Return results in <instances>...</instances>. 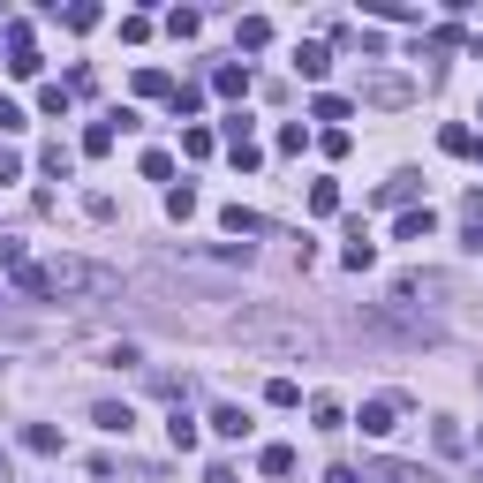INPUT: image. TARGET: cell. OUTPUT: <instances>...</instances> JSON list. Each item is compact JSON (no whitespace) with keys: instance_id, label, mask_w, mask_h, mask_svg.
<instances>
[{"instance_id":"1","label":"cell","mask_w":483,"mask_h":483,"mask_svg":"<svg viewBox=\"0 0 483 483\" xmlns=\"http://www.w3.org/2000/svg\"><path fill=\"white\" fill-rule=\"evenodd\" d=\"M8 287H15L23 302H53V295H114L121 272H114V265H91V257H46V265L8 272Z\"/></svg>"},{"instance_id":"2","label":"cell","mask_w":483,"mask_h":483,"mask_svg":"<svg viewBox=\"0 0 483 483\" xmlns=\"http://www.w3.org/2000/svg\"><path fill=\"white\" fill-rule=\"evenodd\" d=\"M227 332H235L242 348H265V355H287V363H295V355H310L318 348V332H310L295 310H280V302H242L235 318H227Z\"/></svg>"},{"instance_id":"3","label":"cell","mask_w":483,"mask_h":483,"mask_svg":"<svg viewBox=\"0 0 483 483\" xmlns=\"http://www.w3.org/2000/svg\"><path fill=\"white\" fill-rule=\"evenodd\" d=\"M438 295H453L446 272H401V280H393V302H401V310H423V302H438Z\"/></svg>"},{"instance_id":"4","label":"cell","mask_w":483,"mask_h":483,"mask_svg":"<svg viewBox=\"0 0 483 483\" xmlns=\"http://www.w3.org/2000/svg\"><path fill=\"white\" fill-rule=\"evenodd\" d=\"M401 393H377V401H363V415H355V423H363V438H393L401 431Z\"/></svg>"},{"instance_id":"5","label":"cell","mask_w":483,"mask_h":483,"mask_svg":"<svg viewBox=\"0 0 483 483\" xmlns=\"http://www.w3.org/2000/svg\"><path fill=\"white\" fill-rule=\"evenodd\" d=\"M8 76H38V38H31V23H8Z\"/></svg>"},{"instance_id":"6","label":"cell","mask_w":483,"mask_h":483,"mask_svg":"<svg viewBox=\"0 0 483 483\" xmlns=\"http://www.w3.org/2000/svg\"><path fill=\"white\" fill-rule=\"evenodd\" d=\"M363 98H370V107H408L415 83L408 76H363Z\"/></svg>"},{"instance_id":"7","label":"cell","mask_w":483,"mask_h":483,"mask_svg":"<svg viewBox=\"0 0 483 483\" xmlns=\"http://www.w3.org/2000/svg\"><path fill=\"white\" fill-rule=\"evenodd\" d=\"M340 265H348V272H370V265H377V242H370V227H363V219H348V249H340Z\"/></svg>"},{"instance_id":"8","label":"cell","mask_w":483,"mask_h":483,"mask_svg":"<svg viewBox=\"0 0 483 483\" xmlns=\"http://www.w3.org/2000/svg\"><path fill=\"white\" fill-rule=\"evenodd\" d=\"M204 423H212V438H249V431H257V423H249V408H235V401H219Z\"/></svg>"},{"instance_id":"9","label":"cell","mask_w":483,"mask_h":483,"mask_svg":"<svg viewBox=\"0 0 483 483\" xmlns=\"http://www.w3.org/2000/svg\"><path fill=\"white\" fill-rule=\"evenodd\" d=\"M393 235H401V242H431V235H438V212H431V204H408Z\"/></svg>"},{"instance_id":"10","label":"cell","mask_w":483,"mask_h":483,"mask_svg":"<svg viewBox=\"0 0 483 483\" xmlns=\"http://www.w3.org/2000/svg\"><path fill=\"white\" fill-rule=\"evenodd\" d=\"M91 423H98V431H114V438H129V431H136V408H129V401H98V408H91Z\"/></svg>"},{"instance_id":"11","label":"cell","mask_w":483,"mask_h":483,"mask_svg":"<svg viewBox=\"0 0 483 483\" xmlns=\"http://www.w3.org/2000/svg\"><path fill=\"white\" fill-rule=\"evenodd\" d=\"M166 438H174V453H197V438H204V431H197V415H189L181 401H174V415H166Z\"/></svg>"},{"instance_id":"12","label":"cell","mask_w":483,"mask_h":483,"mask_svg":"<svg viewBox=\"0 0 483 483\" xmlns=\"http://www.w3.org/2000/svg\"><path fill=\"white\" fill-rule=\"evenodd\" d=\"M370 483H438V476H431V469H408V460H377Z\"/></svg>"},{"instance_id":"13","label":"cell","mask_w":483,"mask_h":483,"mask_svg":"<svg viewBox=\"0 0 483 483\" xmlns=\"http://www.w3.org/2000/svg\"><path fill=\"white\" fill-rule=\"evenodd\" d=\"M38 166H46V174H53V181H69V174H76V152H69V144H60V136H53V144H46V152H38Z\"/></svg>"},{"instance_id":"14","label":"cell","mask_w":483,"mask_h":483,"mask_svg":"<svg viewBox=\"0 0 483 483\" xmlns=\"http://www.w3.org/2000/svg\"><path fill=\"white\" fill-rule=\"evenodd\" d=\"M310 423L318 431H348V408L332 401V393H318V401H310Z\"/></svg>"},{"instance_id":"15","label":"cell","mask_w":483,"mask_h":483,"mask_svg":"<svg viewBox=\"0 0 483 483\" xmlns=\"http://www.w3.org/2000/svg\"><path fill=\"white\" fill-rule=\"evenodd\" d=\"M235 46H242V53L272 46V23H265V15H242V23H235Z\"/></svg>"},{"instance_id":"16","label":"cell","mask_w":483,"mask_h":483,"mask_svg":"<svg viewBox=\"0 0 483 483\" xmlns=\"http://www.w3.org/2000/svg\"><path fill=\"white\" fill-rule=\"evenodd\" d=\"M212 91H219V98H242V91H249V69H242V60H227V69H212Z\"/></svg>"},{"instance_id":"17","label":"cell","mask_w":483,"mask_h":483,"mask_svg":"<svg viewBox=\"0 0 483 483\" xmlns=\"http://www.w3.org/2000/svg\"><path fill=\"white\" fill-rule=\"evenodd\" d=\"M219 227H227V235H265V219L249 212V204H227V212H219Z\"/></svg>"},{"instance_id":"18","label":"cell","mask_w":483,"mask_h":483,"mask_svg":"<svg viewBox=\"0 0 483 483\" xmlns=\"http://www.w3.org/2000/svg\"><path fill=\"white\" fill-rule=\"evenodd\" d=\"M295 69H302V76H310V83H325V69H332V53H325V46H318V38H310V46H302V53H295Z\"/></svg>"},{"instance_id":"19","label":"cell","mask_w":483,"mask_h":483,"mask_svg":"<svg viewBox=\"0 0 483 483\" xmlns=\"http://www.w3.org/2000/svg\"><path fill=\"white\" fill-rule=\"evenodd\" d=\"M310 212H318V219L340 212V181H310Z\"/></svg>"},{"instance_id":"20","label":"cell","mask_w":483,"mask_h":483,"mask_svg":"<svg viewBox=\"0 0 483 483\" xmlns=\"http://www.w3.org/2000/svg\"><path fill=\"white\" fill-rule=\"evenodd\" d=\"M438 152H453V159H469L476 152V136L460 129V121H446V129H438Z\"/></svg>"},{"instance_id":"21","label":"cell","mask_w":483,"mask_h":483,"mask_svg":"<svg viewBox=\"0 0 483 483\" xmlns=\"http://www.w3.org/2000/svg\"><path fill=\"white\" fill-rule=\"evenodd\" d=\"M257 469H265V476H295V446H265Z\"/></svg>"},{"instance_id":"22","label":"cell","mask_w":483,"mask_h":483,"mask_svg":"<svg viewBox=\"0 0 483 483\" xmlns=\"http://www.w3.org/2000/svg\"><path fill=\"white\" fill-rule=\"evenodd\" d=\"M23 446L31 453H60V431L53 423H23Z\"/></svg>"},{"instance_id":"23","label":"cell","mask_w":483,"mask_h":483,"mask_svg":"<svg viewBox=\"0 0 483 483\" xmlns=\"http://www.w3.org/2000/svg\"><path fill=\"white\" fill-rule=\"evenodd\" d=\"M265 401H272V408H302V385H295V377H272Z\"/></svg>"},{"instance_id":"24","label":"cell","mask_w":483,"mask_h":483,"mask_svg":"<svg viewBox=\"0 0 483 483\" xmlns=\"http://www.w3.org/2000/svg\"><path fill=\"white\" fill-rule=\"evenodd\" d=\"M83 152L107 159V152H114V121H91V129H83Z\"/></svg>"},{"instance_id":"25","label":"cell","mask_w":483,"mask_h":483,"mask_svg":"<svg viewBox=\"0 0 483 483\" xmlns=\"http://www.w3.org/2000/svg\"><path fill=\"white\" fill-rule=\"evenodd\" d=\"M408 197H415V174H393L385 189H377V204H401V212H408Z\"/></svg>"},{"instance_id":"26","label":"cell","mask_w":483,"mask_h":483,"mask_svg":"<svg viewBox=\"0 0 483 483\" xmlns=\"http://www.w3.org/2000/svg\"><path fill=\"white\" fill-rule=\"evenodd\" d=\"M431 446H438V453H469V431H460V423H438Z\"/></svg>"},{"instance_id":"27","label":"cell","mask_w":483,"mask_h":483,"mask_svg":"<svg viewBox=\"0 0 483 483\" xmlns=\"http://www.w3.org/2000/svg\"><path fill=\"white\" fill-rule=\"evenodd\" d=\"M136 91L144 98H174V83H166V69H136Z\"/></svg>"},{"instance_id":"28","label":"cell","mask_w":483,"mask_h":483,"mask_svg":"<svg viewBox=\"0 0 483 483\" xmlns=\"http://www.w3.org/2000/svg\"><path fill=\"white\" fill-rule=\"evenodd\" d=\"M310 114H318V121H348V98L340 91H318V98H310Z\"/></svg>"},{"instance_id":"29","label":"cell","mask_w":483,"mask_h":483,"mask_svg":"<svg viewBox=\"0 0 483 483\" xmlns=\"http://www.w3.org/2000/svg\"><path fill=\"white\" fill-rule=\"evenodd\" d=\"M166 219H197V189H166Z\"/></svg>"},{"instance_id":"30","label":"cell","mask_w":483,"mask_h":483,"mask_svg":"<svg viewBox=\"0 0 483 483\" xmlns=\"http://www.w3.org/2000/svg\"><path fill=\"white\" fill-rule=\"evenodd\" d=\"M31 257H23V235H0V272H23Z\"/></svg>"},{"instance_id":"31","label":"cell","mask_w":483,"mask_h":483,"mask_svg":"<svg viewBox=\"0 0 483 483\" xmlns=\"http://www.w3.org/2000/svg\"><path fill=\"white\" fill-rule=\"evenodd\" d=\"M166 31H174V38H197L204 15H197V8H174V15H166Z\"/></svg>"},{"instance_id":"32","label":"cell","mask_w":483,"mask_h":483,"mask_svg":"<svg viewBox=\"0 0 483 483\" xmlns=\"http://www.w3.org/2000/svg\"><path fill=\"white\" fill-rule=\"evenodd\" d=\"M69 98H76L69 83H46V91H38V107H46V114H69Z\"/></svg>"},{"instance_id":"33","label":"cell","mask_w":483,"mask_h":483,"mask_svg":"<svg viewBox=\"0 0 483 483\" xmlns=\"http://www.w3.org/2000/svg\"><path fill=\"white\" fill-rule=\"evenodd\" d=\"M60 23H69V31H98V8H91V0H76V8L60 15Z\"/></svg>"},{"instance_id":"34","label":"cell","mask_w":483,"mask_h":483,"mask_svg":"<svg viewBox=\"0 0 483 483\" xmlns=\"http://www.w3.org/2000/svg\"><path fill=\"white\" fill-rule=\"evenodd\" d=\"M181 152L189 159H212V129H181Z\"/></svg>"},{"instance_id":"35","label":"cell","mask_w":483,"mask_h":483,"mask_svg":"<svg viewBox=\"0 0 483 483\" xmlns=\"http://www.w3.org/2000/svg\"><path fill=\"white\" fill-rule=\"evenodd\" d=\"M197 107H204V91H197V83H174V114L189 121V114H197Z\"/></svg>"},{"instance_id":"36","label":"cell","mask_w":483,"mask_h":483,"mask_svg":"<svg viewBox=\"0 0 483 483\" xmlns=\"http://www.w3.org/2000/svg\"><path fill=\"white\" fill-rule=\"evenodd\" d=\"M144 181H174V159H166V152H144Z\"/></svg>"},{"instance_id":"37","label":"cell","mask_w":483,"mask_h":483,"mask_svg":"<svg viewBox=\"0 0 483 483\" xmlns=\"http://www.w3.org/2000/svg\"><path fill=\"white\" fill-rule=\"evenodd\" d=\"M23 129V107H15V98H0V136H15Z\"/></svg>"},{"instance_id":"38","label":"cell","mask_w":483,"mask_h":483,"mask_svg":"<svg viewBox=\"0 0 483 483\" xmlns=\"http://www.w3.org/2000/svg\"><path fill=\"white\" fill-rule=\"evenodd\" d=\"M325 483H370L363 469H348V460H332V469H325Z\"/></svg>"},{"instance_id":"39","label":"cell","mask_w":483,"mask_h":483,"mask_svg":"<svg viewBox=\"0 0 483 483\" xmlns=\"http://www.w3.org/2000/svg\"><path fill=\"white\" fill-rule=\"evenodd\" d=\"M0 181H23V159H15L8 144H0Z\"/></svg>"},{"instance_id":"40","label":"cell","mask_w":483,"mask_h":483,"mask_svg":"<svg viewBox=\"0 0 483 483\" xmlns=\"http://www.w3.org/2000/svg\"><path fill=\"white\" fill-rule=\"evenodd\" d=\"M204 483H242V476L227 469V460H212V469H204Z\"/></svg>"},{"instance_id":"41","label":"cell","mask_w":483,"mask_h":483,"mask_svg":"<svg viewBox=\"0 0 483 483\" xmlns=\"http://www.w3.org/2000/svg\"><path fill=\"white\" fill-rule=\"evenodd\" d=\"M0 483H15V469H8V453H0Z\"/></svg>"},{"instance_id":"42","label":"cell","mask_w":483,"mask_h":483,"mask_svg":"<svg viewBox=\"0 0 483 483\" xmlns=\"http://www.w3.org/2000/svg\"><path fill=\"white\" fill-rule=\"evenodd\" d=\"M469 159H483V136H476V152H469Z\"/></svg>"},{"instance_id":"43","label":"cell","mask_w":483,"mask_h":483,"mask_svg":"<svg viewBox=\"0 0 483 483\" xmlns=\"http://www.w3.org/2000/svg\"><path fill=\"white\" fill-rule=\"evenodd\" d=\"M476 114H483V107H476Z\"/></svg>"}]
</instances>
